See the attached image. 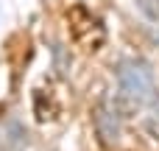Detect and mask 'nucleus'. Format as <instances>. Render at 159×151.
I'll list each match as a JSON object with an SVG mask.
<instances>
[{"instance_id": "f257e3e1", "label": "nucleus", "mask_w": 159, "mask_h": 151, "mask_svg": "<svg viewBox=\"0 0 159 151\" xmlns=\"http://www.w3.org/2000/svg\"><path fill=\"white\" fill-rule=\"evenodd\" d=\"M117 87L120 92L134 101V104H148L157 95V81H154V70L143 62V59H123L117 64Z\"/></svg>"}, {"instance_id": "f03ea898", "label": "nucleus", "mask_w": 159, "mask_h": 151, "mask_svg": "<svg viewBox=\"0 0 159 151\" xmlns=\"http://www.w3.org/2000/svg\"><path fill=\"white\" fill-rule=\"evenodd\" d=\"M95 129H98V134H101L103 143L117 140L120 120H117V109H115L109 101H101V104H98V109H95Z\"/></svg>"}]
</instances>
